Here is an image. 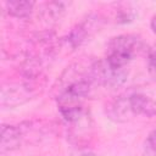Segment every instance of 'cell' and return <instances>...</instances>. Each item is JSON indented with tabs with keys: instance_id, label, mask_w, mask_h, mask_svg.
Wrapping results in <instances>:
<instances>
[{
	"instance_id": "10",
	"label": "cell",
	"mask_w": 156,
	"mask_h": 156,
	"mask_svg": "<svg viewBox=\"0 0 156 156\" xmlns=\"http://www.w3.org/2000/svg\"><path fill=\"white\" fill-rule=\"evenodd\" d=\"M80 156H98V155H95L94 152H84V154H82Z\"/></svg>"
},
{
	"instance_id": "5",
	"label": "cell",
	"mask_w": 156,
	"mask_h": 156,
	"mask_svg": "<svg viewBox=\"0 0 156 156\" xmlns=\"http://www.w3.org/2000/svg\"><path fill=\"white\" fill-rule=\"evenodd\" d=\"M7 12L17 18H27L32 13L34 2L33 1H26V0H17V1H7L5 2Z\"/></svg>"
},
{
	"instance_id": "6",
	"label": "cell",
	"mask_w": 156,
	"mask_h": 156,
	"mask_svg": "<svg viewBox=\"0 0 156 156\" xmlns=\"http://www.w3.org/2000/svg\"><path fill=\"white\" fill-rule=\"evenodd\" d=\"M87 29H88L87 23H82V24H79L72 29V32L68 35V43L71 44L72 48L79 46L87 39V34H88Z\"/></svg>"
},
{
	"instance_id": "2",
	"label": "cell",
	"mask_w": 156,
	"mask_h": 156,
	"mask_svg": "<svg viewBox=\"0 0 156 156\" xmlns=\"http://www.w3.org/2000/svg\"><path fill=\"white\" fill-rule=\"evenodd\" d=\"M117 117H127L129 113L136 116H156V101L141 93H133L127 98H119L113 106Z\"/></svg>"
},
{
	"instance_id": "4",
	"label": "cell",
	"mask_w": 156,
	"mask_h": 156,
	"mask_svg": "<svg viewBox=\"0 0 156 156\" xmlns=\"http://www.w3.org/2000/svg\"><path fill=\"white\" fill-rule=\"evenodd\" d=\"M22 140V129L17 126L4 124L1 127V152L17 149Z\"/></svg>"
},
{
	"instance_id": "8",
	"label": "cell",
	"mask_w": 156,
	"mask_h": 156,
	"mask_svg": "<svg viewBox=\"0 0 156 156\" xmlns=\"http://www.w3.org/2000/svg\"><path fill=\"white\" fill-rule=\"evenodd\" d=\"M147 66H149V72L151 73V76L156 78V50H154L149 54Z\"/></svg>"
},
{
	"instance_id": "7",
	"label": "cell",
	"mask_w": 156,
	"mask_h": 156,
	"mask_svg": "<svg viewBox=\"0 0 156 156\" xmlns=\"http://www.w3.org/2000/svg\"><path fill=\"white\" fill-rule=\"evenodd\" d=\"M143 156H156V128L150 132L145 140Z\"/></svg>"
},
{
	"instance_id": "3",
	"label": "cell",
	"mask_w": 156,
	"mask_h": 156,
	"mask_svg": "<svg viewBox=\"0 0 156 156\" xmlns=\"http://www.w3.org/2000/svg\"><path fill=\"white\" fill-rule=\"evenodd\" d=\"M128 72L126 68H115L105 60L94 63L90 67V79L106 87H119L127 79Z\"/></svg>"
},
{
	"instance_id": "1",
	"label": "cell",
	"mask_w": 156,
	"mask_h": 156,
	"mask_svg": "<svg viewBox=\"0 0 156 156\" xmlns=\"http://www.w3.org/2000/svg\"><path fill=\"white\" fill-rule=\"evenodd\" d=\"M141 46V41L135 35H119L113 38L107 48L105 61L115 68H126Z\"/></svg>"
},
{
	"instance_id": "9",
	"label": "cell",
	"mask_w": 156,
	"mask_h": 156,
	"mask_svg": "<svg viewBox=\"0 0 156 156\" xmlns=\"http://www.w3.org/2000/svg\"><path fill=\"white\" fill-rule=\"evenodd\" d=\"M151 29H152V32L156 34V16H154L152 20H151Z\"/></svg>"
}]
</instances>
